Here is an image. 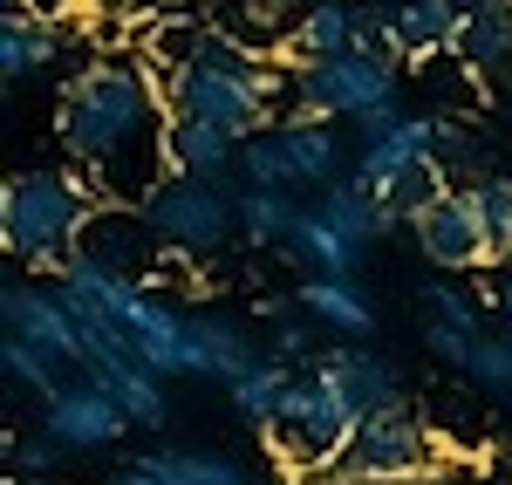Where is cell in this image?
I'll use <instances>...</instances> for the list:
<instances>
[{
  "instance_id": "obj_16",
  "label": "cell",
  "mask_w": 512,
  "mask_h": 485,
  "mask_svg": "<svg viewBox=\"0 0 512 485\" xmlns=\"http://www.w3.org/2000/svg\"><path fill=\"white\" fill-rule=\"evenodd\" d=\"M458 28H465V0H396V7H376V41L390 55H403V62L458 55Z\"/></svg>"
},
{
  "instance_id": "obj_25",
  "label": "cell",
  "mask_w": 512,
  "mask_h": 485,
  "mask_svg": "<svg viewBox=\"0 0 512 485\" xmlns=\"http://www.w3.org/2000/svg\"><path fill=\"white\" fill-rule=\"evenodd\" d=\"M62 55H69V35L62 28H48L35 14H7L0 21V76L7 82H41Z\"/></svg>"
},
{
  "instance_id": "obj_1",
  "label": "cell",
  "mask_w": 512,
  "mask_h": 485,
  "mask_svg": "<svg viewBox=\"0 0 512 485\" xmlns=\"http://www.w3.org/2000/svg\"><path fill=\"white\" fill-rule=\"evenodd\" d=\"M55 137L103 205H144L171 178V103L137 55L82 62L62 89Z\"/></svg>"
},
{
  "instance_id": "obj_44",
  "label": "cell",
  "mask_w": 512,
  "mask_h": 485,
  "mask_svg": "<svg viewBox=\"0 0 512 485\" xmlns=\"http://www.w3.org/2000/svg\"><path fill=\"white\" fill-rule=\"evenodd\" d=\"M485 485H492V479H485Z\"/></svg>"
},
{
  "instance_id": "obj_19",
  "label": "cell",
  "mask_w": 512,
  "mask_h": 485,
  "mask_svg": "<svg viewBox=\"0 0 512 485\" xmlns=\"http://www.w3.org/2000/svg\"><path fill=\"white\" fill-rule=\"evenodd\" d=\"M417 335H424V349H431L437 363L465 369V363H472V349L485 342L478 301L458 281H424V287H417Z\"/></svg>"
},
{
  "instance_id": "obj_18",
  "label": "cell",
  "mask_w": 512,
  "mask_h": 485,
  "mask_svg": "<svg viewBox=\"0 0 512 485\" xmlns=\"http://www.w3.org/2000/svg\"><path fill=\"white\" fill-rule=\"evenodd\" d=\"M76 253L96 260V267H110V274H130V281H144V287H151V267L164 260L158 233L144 226L137 205H96V219H89V233H82Z\"/></svg>"
},
{
  "instance_id": "obj_37",
  "label": "cell",
  "mask_w": 512,
  "mask_h": 485,
  "mask_svg": "<svg viewBox=\"0 0 512 485\" xmlns=\"http://www.w3.org/2000/svg\"><path fill=\"white\" fill-rule=\"evenodd\" d=\"M14 14H35V21H48V28H62V21H76V14H89L82 0H21Z\"/></svg>"
},
{
  "instance_id": "obj_7",
  "label": "cell",
  "mask_w": 512,
  "mask_h": 485,
  "mask_svg": "<svg viewBox=\"0 0 512 485\" xmlns=\"http://www.w3.org/2000/svg\"><path fill=\"white\" fill-rule=\"evenodd\" d=\"M437 465H451V458H437L431 417L410 404H390V410H376V417L355 424L349 451L335 458V472L321 485H403V479L437 472Z\"/></svg>"
},
{
  "instance_id": "obj_30",
  "label": "cell",
  "mask_w": 512,
  "mask_h": 485,
  "mask_svg": "<svg viewBox=\"0 0 512 485\" xmlns=\"http://www.w3.org/2000/svg\"><path fill=\"white\" fill-rule=\"evenodd\" d=\"M260 315H267V356H274L280 369H294V363H321V328L315 315L301 308V301H287V294H274V301H260Z\"/></svg>"
},
{
  "instance_id": "obj_42",
  "label": "cell",
  "mask_w": 512,
  "mask_h": 485,
  "mask_svg": "<svg viewBox=\"0 0 512 485\" xmlns=\"http://www.w3.org/2000/svg\"><path fill=\"white\" fill-rule=\"evenodd\" d=\"M158 7H164V14H185V0H158Z\"/></svg>"
},
{
  "instance_id": "obj_2",
  "label": "cell",
  "mask_w": 512,
  "mask_h": 485,
  "mask_svg": "<svg viewBox=\"0 0 512 485\" xmlns=\"http://www.w3.org/2000/svg\"><path fill=\"white\" fill-rule=\"evenodd\" d=\"M158 89H164V103H171V117L212 123V130H226L239 144H253L280 117L287 76H280L267 55H253V48H239V41H226L212 28V41L198 48L185 69L158 76Z\"/></svg>"
},
{
  "instance_id": "obj_34",
  "label": "cell",
  "mask_w": 512,
  "mask_h": 485,
  "mask_svg": "<svg viewBox=\"0 0 512 485\" xmlns=\"http://www.w3.org/2000/svg\"><path fill=\"white\" fill-rule=\"evenodd\" d=\"M478 205V219H485V233H492V253H499V267L512 260V178H478V185H465Z\"/></svg>"
},
{
  "instance_id": "obj_36",
  "label": "cell",
  "mask_w": 512,
  "mask_h": 485,
  "mask_svg": "<svg viewBox=\"0 0 512 485\" xmlns=\"http://www.w3.org/2000/svg\"><path fill=\"white\" fill-rule=\"evenodd\" d=\"M465 376L485 397H512V335H485L472 349V363H465Z\"/></svg>"
},
{
  "instance_id": "obj_21",
  "label": "cell",
  "mask_w": 512,
  "mask_h": 485,
  "mask_svg": "<svg viewBox=\"0 0 512 485\" xmlns=\"http://www.w3.org/2000/svg\"><path fill=\"white\" fill-rule=\"evenodd\" d=\"M280 253L301 267V281H362V267H369V253L342 240V233L321 219L315 205L301 212V226L287 233V246H280Z\"/></svg>"
},
{
  "instance_id": "obj_39",
  "label": "cell",
  "mask_w": 512,
  "mask_h": 485,
  "mask_svg": "<svg viewBox=\"0 0 512 485\" xmlns=\"http://www.w3.org/2000/svg\"><path fill=\"white\" fill-rule=\"evenodd\" d=\"M485 301L499 308V322H506V335H512V267H499V274H492V287H485Z\"/></svg>"
},
{
  "instance_id": "obj_6",
  "label": "cell",
  "mask_w": 512,
  "mask_h": 485,
  "mask_svg": "<svg viewBox=\"0 0 512 485\" xmlns=\"http://www.w3.org/2000/svg\"><path fill=\"white\" fill-rule=\"evenodd\" d=\"M403 89V55L390 48H349L335 62H287V96L301 117H321V123H362L383 117V110H403L396 103Z\"/></svg>"
},
{
  "instance_id": "obj_35",
  "label": "cell",
  "mask_w": 512,
  "mask_h": 485,
  "mask_svg": "<svg viewBox=\"0 0 512 485\" xmlns=\"http://www.w3.org/2000/svg\"><path fill=\"white\" fill-rule=\"evenodd\" d=\"M7 465H14L28 485H41V479H55V472L69 465V451L55 445L48 431H28V438H14V431H7Z\"/></svg>"
},
{
  "instance_id": "obj_17",
  "label": "cell",
  "mask_w": 512,
  "mask_h": 485,
  "mask_svg": "<svg viewBox=\"0 0 512 485\" xmlns=\"http://www.w3.org/2000/svg\"><path fill=\"white\" fill-rule=\"evenodd\" d=\"M315 376L355 410V417H376V410L403 404V376H396V363L376 356L369 342H335V349H321Z\"/></svg>"
},
{
  "instance_id": "obj_8",
  "label": "cell",
  "mask_w": 512,
  "mask_h": 485,
  "mask_svg": "<svg viewBox=\"0 0 512 485\" xmlns=\"http://www.w3.org/2000/svg\"><path fill=\"white\" fill-rule=\"evenodd\" d=\"M137 212H144V226L158 233L164 260H219V253L239 240L233 185H205V178H185V171H171Z\"/></svg>"
},
{
  "instance_id": "obj_23",
  "label": "cell",
  "mask_w": 512,
  "mask_h": 485,
  "mask_svg": "<svg viewBox=\"0 0 512 485\" xmlns=\"http://www.w3.org/2000/svg\"><path fill=\"white\" fill-rule=\"evenodd\" d=\"M308 205H315V212H321V219H328V226H335L349 246H362V253H376V246H383L396 226H403V219H396V212L376 199L362 178H342V185H328V192H321V199H308Z\"/></svg>"
},
{
  "instance_id": "obj_9",
  "label": "cell",
  "mask_w": 512,
  "mask_h": 485,
  "mask_svg": "<svg viewBox=\"0 0 512 485\" xmlns=\"http://www.w3.org/2000/svg\"><path fill=\"white\" fill-rule=\"evenodd\" d=\"M355 424H362V417L308 369V376H294V390H287V404H280V424L267 431V451H274L287 472H321V479H328L335 458L349 451Z\"/></svg>"
},
{
  "instance_id": "obj_38",
  "label": "cell",
  "mask_w": 512,
  "mask_h": 485,
  "mask_svg": "<svg viewBox=\"0 0 512 485\" xmlns=\"http://www.w3.org/2000/svg\"><path fill=\"white\" fill-rule=\"evenodd\" d=\"M82 7H89L96 21H144L158 0H82Z\"/></svg>"
},
{
  "instance_id": "obj_26",
  "label": "cell",
  "mask_w": 512,
  "mask_h": 485,
  "mask_svg": "<svg viewBox=\"0 0 512 485\" xmlns=\"http://www.w3.org/2000/svg\"><path fill=\"white\" fill-rule=\"evenodd\" d=\"M198 342H205V376H219V383H239L253 363H267V335H253L219 308H198Z\"/></svg>"
},
{
  "instance_id": "obj_41",
  "label": "cell",
  "mask_w": 512,
  "mask_h": 485,
  "mask_svg": "<svg viewBox=\"0 0 512 485\" xmlns=\"http://www.w3.org/2000/svg\"><path fill=\"white\" fill-rule=\"evenodd\" d=\"M110 485H171V479H164V472H151L144 458H130V465H117V472H110Z\"/></svg>"
},
{
  "instance_id": "obj_29",
  "label": "cell",
  "mask_w": 512,
  "mask_h": 485,
  "mask_svg": "<svg viewBox=\"0 0 512 485\" xmlns=\"http://www.w3.org/2000/svg\"><path fill=\"white\" fill-rule=\"evenodd\" d=\"M287 390H294V369H280L274 356L267 363H253L239 383H226V397H233V417L246 424V431H274L280 424V404H287Z\"/></svg>"
},
{
  "instance_id": "obj_11",
  "label": "cell",
  "mask_w": 512,
  "mask_h": 485,
  "mask_svg": "<svg viewBox=\"0 0 512 485\" xmlns=\"http://www.w3.org/2000/svg\"><path fill=\"white\" fill-rule=\"evenodd\" d=\"M410 240H417V253L431 260L444 281L478 274V267H499L492 233H485V219H478V205H472V192H465V185H451L437 205H424V212L410 219Z\"/></svg>"
},
{
  "instance_id": "obj_22",
  "label": "cell",
  "mask_w": 512,
  "mask_h": 485,
  "mask_svg": "<svg viewBox=\"0 0 512 485\" xmlns=\"http://www.w3.org/2000/svg\"><path fill=\"white\" fill-rule=\"evenodd\" d=\"M308 315H315L321 335H335V342H369L376 328H383V315H376V294L362 281H301V294H294Z\"/></svg>"
},
{
  "instance_id": "obj_12",
  "label": "cell",
  "mask_w": 512,
  "mask_h": 485,
  "mask_svg": "<svg viewBox=\"0 0 512 485\" xmlns=\"http://www.w3.org/2000/svg\"><path fill=\"white\" fill-rule=\"evenodd\" d=\"M130 349L137 363L158 369L164 383L178 376H205V342H198V308H178L164 287H144L137 315H130Z\"/></svg>"
},
{
  "instance_id": "obj_33",
  "label": "cell",
  "mask_w": 512,
  "mask_h": 485,
  "mask_svg": "<svg viewBox=\"0 0 512 485\" xmlns=\"http://www.w3.org/2000/svg\"><path fill=\"white\" fill-rule=\"evenodd\" d=\"M437 164H444L451 185H478V178H492V171H485L492 151H485V137H478L465 117H437Z\"/></svg>"
},
{
  "instance_id": "obj_31",
  "label": "cell",
  "mask_w": 512,
  "mask_h": 485,
  "mask_svg": "<svg viewBox=\"0 0 512 485\" xmlns=\"http://www.w3.org/2000/svg\"><path fill=\"white\" fill-rule=\"evenodd\" d=\"M151 472H164L171 485H267L253 479L239 458H226V451H205V445H178V451H151L144 458Z\"/></svg>"
},
{
  "instance_id": "obj_27",
  "label": "cell",
  "mask_w": 512,
  "mask_h": 485,
  "mask_svg": "<svg viewBox=\"0 0 512 485\" xmlns=\"http://www.w3.org/2000/svg\"><path fill=\"white\" fill-rule=\"evenodd\" d=\"M233 205H239V246H267V253H280L308 212L294 192H274V185H239Z\"/></svg>"
},
{
  "instance_id": "obj_13",
  "label": "cell",
  "mask_w": 512,
  "mask_h": 485,
  "mask_svg": "<svg viewBox=\"0 0 512 485\" xmlns=\"http://www.w3.org/2000/svg\"><path fill=\"white\" fill-rule=\"evenodd\" d=\"M41 431L76 458V451H110L123 431H130V417H123V404L96 376H69V383L41 404Z\"/></svg>"
},
{
  "instance_id": "obj_32",
  "label": "cell",
  "mask_w": 512,
  "mask_h": 485,
  "mask_svg": "<svg viewBox=\"0 0 512 485\" xmlns=\"http://www.w3.org/2000/svg\"><path fill=\"white\" fill-rule=\"evenodd\" d=\"M0 376H7V390H21V397L48 404V397H55V390H62L76 369H62L48 349H35V342H14V335H7V342H0Z\"/></svg>"
},
{
  "instance_id": "obj_40",
  "label": "cell",
  "mask_w": 512,
  "mask_h": 485,
  "mask_svg": "<svg viewBox=\"0 0 512 485\" xmlns=\"http://www.w3.org/2000/svg\"><path fill=\"white\" fill-rule=\"evenodd\" d=\"M403 485H485L472 472V465H437V472H424V479H403Z\"/></svg>"
},
{
  "instance_id": "obj_15",
  "label": "cell",
  "mask_w": 512,
  "mask_h": 485,
  "mask_svg": "<svg viewBox=\"0 0 512 485\" xmlns=\"http://www.w3.org/2000/svg\"><path fill=\"white\" fill-rule=\"evenodd\" d=\"M82 376H96L123 404L130 424H144V431H164V424H171V390H164V376L137 363V349H130L123 335H89V369H82Z\"/></svg>"
},
{
  "instance_id": "obj_10",
  "label": "cell",
  "mask_w": 512,
  "mask_h": 485,
  "mask_svg": "<svg viewBox=\"0 0 512 485\" xmlns=\"http://www.w3.org/2000/svg\"><path fill=\"white\" fill-rule=\"evenodd\" d=\"M0 322H7V335L14 342H35V349H48L62 369H89V335H82L76 308L62 301V287L55 281H7L0 287Z\"/></svg>"
},
{
  "instance_id": "obj_28",
  "label": "cell",
  "mask_w": 512,
  "mask_h": 485,
  "mask_svg": "<svg viewBox=\"0 0 512 485\" xmlns=\"http://www.w3.org/2000/svg\"><path fill=\"white\" fill-rule=\"evenodd\" d=\"M458 62L472 76H492L512 62V0H472L458 28Z\"/></svg>"
},
{
  "instance_id": "obj_20",
  "label": "cell",
  "mask_w": 512,
  "mask_h": 485,
  "mask_svg": "<svg viewBox=\"0 0 512 485\" xmlns=\"http://www.w3.org/2000/svg\"><path fill=\"white\" fill-rule=\"evenodd\" d=\"M369 41H376V14L369 7H355V0H308L294 14V28H287V55L294 62H335V55L369 48Z\"/></svg>"
},
{
  "instance_id": "obj_5",
  "label": "cell",
  "mask_w": 512,
  "mask_h": 485,
  "mask_svg": "<svg viewBox=\"0 0 512 485\" xmlns=\"http://www.w3.org/2000/svg\"><path fill=\"white\" fill-rule=\"evenodd\" d=\"M342 178H355V151L342 137V123L301 117V110L274 117L239 158V185H274V192H315L321 199Z\"/></svg>"
},
{
  "instance_id": "obj_3",
  "label": "cell",
  "mask_w": 512,
  "mask_h": 485,
  "mask_svg": "<svg viewBox=\"0 0 512 485\" xmlns=\"http://www.w3.org/2000/svg\"><path fill=\"white\" fill-rule=\"evenodd\" d=\"M96 185L82 171H48V164H28L0 185V246L35 267V274H55L69 253L82 246L89 219H96Z\"/></svg>"
},
{
  "instance_id": "obj_24",
  "label": "cell",
  "mask_w": 512,
  "mask_h": 485,
  "mask_svg": "<svg viewBox=\"0 0 512 485\" xmlns=\"http://www.w3.org/2000/svg\"><path fill=\"white\" fill-rule=\"evenodd\" d=\"M239 158H246V144H239V137L212 130V123H192V117H171V171L205 178V185H233Z\"/></svg>"
},
{
  "instance_id": "obj_43",
  "label": "cell",
  "mask_w": 512,
  "mask_h": 485,
  "mask_svg": "<svg viewBox=\"0 0 512 485\" xmlns=\"http://www.w3.org/2000/svg\"><path fill=\"white\" fill-rule=\"evenodd\" d=\"M7 485H14V479H7Z\"/></svg>"
},
{
  "instance_id": "obj_4",
  "label": "cell",
  "mask_w": 512,
  "mask_h": 485,
  "mask_svg": "<svg viewBox=\"0 0 512 485\" xmlns=\"http://www.w3.org/2000/svg\"><path fill=\"white\" fill-rule=\"evenodd\" d=\"M355 178L410 226L424 205H437L451 192V178L437 164V117H424V110H383V117H369L355 130Z\"/></svg>"
},
{
  "instance_id": "obj_14",
  "label": "cell",
  "mask_w": 512,
  "mask_h": 485,
  "mask_svg": "<svg viewBox=\"0 0 512 485\" xmlns=\"http://www.w3.org/2000/svg\"><path fill=\"white\" fill-rule=\"evenodd\" d=\"M48 281L62 287V301L76 308L82 335H123V342H130V315H137V301H144V281L110 274V267H96V260H82V253H69Z\"/></svg>"
}]
</instances>
